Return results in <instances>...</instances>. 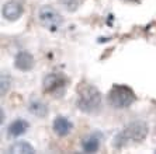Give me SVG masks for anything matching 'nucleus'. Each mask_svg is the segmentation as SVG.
<instances>
[{
  "label": "nucleus",
  "mask_w": 156,
  "mask_h": 154,
  "mask_svg": "<svg viewBox=\"0 0 156 154\" xmlns=\"http://www.w3.org/2000/svg\"><path fill=\"white\" fill-rule=\"evenodd\" d=\"M100 135L97 133H93L90 136H87L86 139L83 140V150L86 153H94V151L98 150V147H100Z\"/></svg>",
  "instance_id": "9b49d317"
},
{
  "label": "nucleus",
  "mask_w": 156,
  "mask_h": 154,
  "mask_svg": "<svg viewBox=\"0 0 156 154\" xmlns=\"http://www.w3.org/2000/svg\"><path fill=\"white\" fill-rule=\"evenodd\" d=\"M0 84H2V97L6 95L9 90H10V86H11V79L10 76L6 74V73H2L0 76Z\"/></svg>",
  "instance_id": "ddd939ff"
},
{
  "label": "nucleus",
  "mask_w": 156,
  "mask_h": 154,
  "mask_svg": "<svg viewBox=\"0 0 156 154\" xmlns=\"http://www.w3.org/2000/svg\"><path fill=\"white\" fill-rule=\"evenodd\" d=\"M52 126H54V132L61 137L69 135V132L72 130V123H70L65 116H58V118H55L54 125Z\"/></svg>",
  "instance_id": "6e6552de"
},
{
  "label": "nucleus",
  "mask_w": 156,
  "mask_h": 154,
  "mask_svg": "<svg viewBox=\"0 0 156 154\" xmlns=\"http://www.w3.org/2000/svg\"><path fill=\"white\" fill-rule=\"evenodd\" d=\"M38 20L41 25L49 31H56L62 24V15L51 6H42L38 11Z\"/></svg>",
  "instance_id": "20e7f679"
},
{
  "label": "nucleus",
  "mask_w": 156,
  "mask_h": 154,
  "mask_svg": "<svg viewBox=\"0 0 156 154\" xmlns=\"http://www.w3.org/2000/svg\"><path fill=\"white\" fill-rule=\"evenodd\" d=\"M135 101V94L134 91L127 86H115L111 87L108 91V102L113 105L114 108H127L129 107Z\"/></svg>",
  "instance_id": "7ed1b4c3"
},
{
  "label": "nucleus",
  "mask_w": 156,
  "mask_h": 154,
  "mask_svg": "<svg viewBox=\"0 0 156 154\" xmlns=\"http://www.w3.org/2000/svg\"><path fill=\"white\" fill-rule=\"evenodd\" d=\"M14 66L21 72H28V70H31L34 67V56L27 50H21L16 56Z\"/></svg>",
  "instance_id": "0eeeda50"
},
{
  "label": "nucleus",
  "mask_w": 156,
  "mask_h": 154,
  "mask_svg": "<svg viewBox=\"0 0 156 154\" xmlns=\"http://www.w3.org/2000/svg\"><path fill=\"white\" fill-rule=\"evenodd\" d=\"M77 105L83 112H94L101 105V94L90 84H82L79 87Z\"/></svg>",
  "instance_id": "f03ea898"
},
{
  "label": "nucleus",
  "mask_w": 156,
  "mask_h": 154,
  "mask_svg": "<svg viewBox=\"0 0 156 154\" xmlns=\"http://www.w3.org/2000/svg\"><path fill=\"white\" fill-rule=\"evenodd\" d=\"M23 14V6L21 3H18L16 0H10L7 3H4L3 6V15L9 21H14L17 18H20Z\"/></svg>",
  "instance_id": "423d86ee"
},
{
  "label": "nucleus",
  "mask_w": 156,
  "mask_h": 154,
  "mask_svg": "<svg viewBox=\"0 0 156 154\" xmlns=\"http://www.w3.org/2000/svg\"><path fill=\"white\" fill-rule=\"evenodd\" d=\"M59 3L63 6L68 11H75L80 6L82 0H59Z\"/></svg>",
  "instance_id": "4468645a"
},
{
  "label": "nucleus",
  "mask_w": 156,
  "mask_h": 154,
  "mask_svg": "<svg viewBox=\"0 0 156 154\" xmlns=\"http://www.w3.org/2000/svg\"><path fill=\"white\" fill-rule=\"evenodd\" d=\"M28 129V123L24 119H16L14 122H11L7 128V132L10 136H21L26 133Z\"/></svg>",
  "instance_id": "9d476101"
},
{
  "label": "nucleus",
  "mask_w": 156,
  "mask_h": 154,
  "mask_svg": "<svg viewBox=\"0 0 156 154\" xmlns=\"http://www.w3.org/2000/svg\"><path fill=\"white\" fill-rule=\"evenodd\" d=\"M28 111L31 114H34L35 116L45 118L48 115V105L42 100H40V98H33L28 104Z\"/></svg>",
  "instance_id": "1a4fd4ad"
},
{
  "label": "nucleus",
  "mask_w": 156,
  "mask_h": 154,
  "mask_svg": "<svg viewBox=\"0 0 156 154\" xmlns=\"http://www.w3.org/2000/svg\"><path fill=\"white\" fill-rule=\"evenodd\" d=\"M10 153H13V154H17V153L34 154L35 153V149H34L28 142H16V143L10 147Z\"/></svg>",
  "instance_id": "f8f14e48"
},
{
  "label": "nucleus",
  "mask_w": 156,
  "mask_h": 154,
  "mask_svg": "<svg viewBox=\"0 0 156 154\" xmlns=\"http://www.w3.org/2000/svg\"><path fill=\"white\" fill-rule=\"evenodd\" d=\"M148 125L144 121H134L129 125H127L122 129V132L118 133L114 139V147L121 149L129 142H142L148 136Z\"/></svg>",
  "instance_id": "f257e3e1"
},
{
  "label": "nucleus",
  "mask_w": 156,
  "mask_h": 154,
  "mask_svg": "<svg viewBox=\"0 0 156 154\" xmlns=\"http://www.w3.org/2000/svg\"><path fill=\"white\" fill-rule=\"evenodd\" d=\"M44 91L48 94H52L54 97L59 98L62 94L65 93L66 80L61 73H49L44 79Z\"/></svg>",
  "instance_id": "39448f33"
}]
</instances>
